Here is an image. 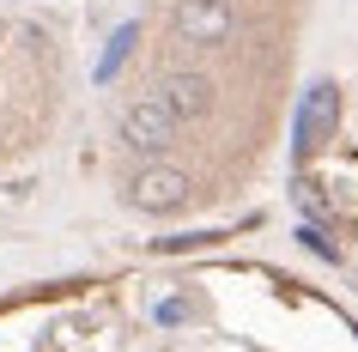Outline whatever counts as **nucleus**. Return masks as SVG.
I'll use <instances>...</instances> for the list:
<instances>
[{"label": "nucleus", "mask_w": 358, "mask_h": 352, "mask_svg": "<svg viewBox=\"0 0 358 352\" xmlns=\"http://www.w3.org/2000/svg\"><path fill=\"white\" fill-rule=\"evenodd\" d=\"M189 195H194V183L176 164H140L128 183H122V201H128L134 213H146V219H170V213H182Z\"/></svg>", "instance_id": "nucleus-1"}, {"label": "nucleus", "mask_w": 358, "mask_h": 352, "mask_svg": "<svg viewBox=\"0 0 358 352\" xmlns=\"http://www.w3.org/2000/svg\"><path fill=\"white\" fill-rule=\"evenodd\" d=\"M170 31L194 49H225L237 37V6L231 0H176L170 6Z\"/></svg>", "instance_id": "nucleus-2"}, {"label": "nucleus", "mask_w": 358, "mask_h": 352, "mask_svg": "<svg viewBox=\"0 0 358 352\" xmlns=\"http://www.w3.org/2000/svg\"><path fill=\"white\" fill-rule=\"evenodd\" d=\"M176 115L158 104V97H134L128 110H122V122H115V134H122V146L140 152V158H152L158 164V152H170V140H176Z\"/></svg>", "instance_id": "nucleus-3"}, {"label": "nucleus", "mask_w": 358, "mask_h": 352, "mask_svg": "<svg viewBox=\"0 0 358 352\" xmlns=\"http://www.w3.org/2000/svg\"><path fill=\"white\" fill-rule=\"evenodd\" d=\"M158 104H164L176 122H207L213 115V104H219V85H213L201 67H170L164 79H158Z\"/></svg>", "instance_id": "nucleus-4"}, {"label": "nucleus", "mask_w": 358, "mask_h": 352, "mask_svg": "<svg viewBox=\"0 0 358 352\" xmlns=\"http://www.w3.org/2000/svg\"><path fill=\"white\" fill-rule=\"evenodd\" d=\"M334 128H340V85L322 79V85H310V97H303V110H298V158H310Z\"/></svg>", "instance_id": "nucleus-5"}, {"label": "nucleus", "mask_w": 358, "mask_h": 352, "mask_svg": "<svg viewBox=\"0 0 358 352\" xmlns=\"http://www.w3.org/2000/svg\"><path fill=\"white\" fill-rule=\"evenodd\" d=\"M134 43H140V24H122V31L110 37V49H103V61H97V79H103V85H110V79H115V67H122V61L134 55Z\"/></svg>", "instance_id": "nucleus-6"}, {"label": "nucleus", "mask_w": 358, "mask_h": 352, "mask_svg": "<svg viewBox=\"0 0 358 352\" xmlns=\"http://www.w3.org/2000/svg\"><path fill=\"white\" fill-rule=\"evenodd\" d=\"M158 322H164V328L189 322V297H164V304H158Z\"/></svg>", "instance_id": "nucleus-7"}, {"label": "nucleus", "mask_w": 358, "mask_h": 352, "mask_svg": "<svg viewBox=\"0 0 358 352\" xmlns=\"http://www.w3.org/2000/svg\"><path fill=\"white\" fill-rule=\"evenodd\" d=\"M298 237H303V249H316V255H328V261H334V255H340V249H334V243H328V237H322L316 225H303Z\"/></svg>", "instance_id": "nucleus-8"}]
</instances>
